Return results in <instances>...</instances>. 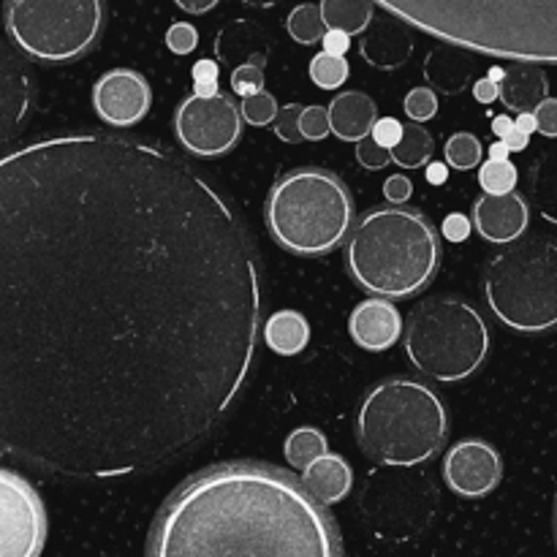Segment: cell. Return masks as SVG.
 Returning <instances> with one entry per match:
<instances>
[{
	"label": "cell",
	"instance_id": "ab89813d",
	"mask_svg": "<svg viewBox=\"0 0 557 557\" xmlns=\"http://www.w3.org/2000/svg\"><path fill=\"white\" fill-rule=\"evenodd\" d=\"M533 114H536L539 134L547 136V139H557V98H544Z\"/></svg>",
	"mask_w": 557,
	"mask_h": 557
},
{
	"label": "cell",
	"instance_id": "d4e9b609",
	"mask_svg": "<svg viewBox=\"0 0 557 557\" xmlns=\"http://www.w3.org/2000/svg\"><path fill=\"white\" fill-rule=\"evenodd\" d=\"M319 5L326 27L348 36H362L375 16L373 0H321Z\"/></svg>",
	"mask_w": 557,
	"mask_h": 557
},
{
	"label": "cell",
	"instance_id": "cb8c5ba5",
	"mask_svg": "<svg viewBox=\"0 0 557 557\" xmlns=\"http://www.w3.org/2000/svg\"><path fill=\"white\" fill-rule=\"evenodd\" d=\"M264 343L281 357L302 354L310 343V324L297 310H277L261 326Z\"/></svg>",
	"mask_w": 557,
	"mask_h": 557
},
{
	"label": "cell",
	"instance_id": "c3c4849f",
	"mask_svg": "<svg viewBox=\"0 0 557 557\" xmlns=\"http://www.w3.org/2000/svg\"><path fill=\"white\" fill-rule=\"evenodd\" d=\"M504 141H506V147H509L511 152H522L528 145H531V136H528L525 131H520V128H517V125H515V128H511L509 134L504 136Z\"/></svg>",
	"mask_w": 557,
	"mask_h": 557
},
{
	"label": "cell",
	"instance_id": "f35d334b",
	"mask_svg": "<svg viewBox=\"0 0 557 557\" xmlns=\"http://www.w3.org/2000/svg\"><path fill=\"white\" fill-rule=\"evenodd\" d=\"M166 47L174 54H190L199 47V30L190 22H174L166 30Z\"/></svg>",
	"mask_w": 557,
	"mask_h": 557
},
{
	"label": "cell",
	"instance_id": "52a82bcc",
	"mask_svg": "<svg viewBox=\"0 0 557 557\" xmlns=\"http://www.w3.org/2000/svg\"><path fill=\"white\" fill-rule=\"evenodd\" d=\"M406 354L424 379L457 384L471 379L487 359L490 326L466 299H428L408 319Z\"/></svg>",
	"mask_w": 557,
	"mask_h": 557
},
{
	"label": "cell",
	"instance_id": "30bf717a",
	"mask_svg": "<svg viewBox=\"0 0 557 557\" xmlns=\"http://www.w3.org/2000/svg\"><path fill=\"white\" fill-rule=\"evenodd\" d=\"M362 506L386 531L417 528L433 515L435 487L417 466H381L364 484Z\"/></svg>",
	"mask_w": 557,
	"mask_h": 557
},
{
	"label": "cell",
	"instance_id": "4316f807",
	"mask_svg": "<svg viewBox=\"0 0 557 557\" xmlns=\"http://www.w3.org/2000/svg\"><path fill=\"white\" fill-rule=\"evenodd\" d=\"M435 141L422 123H403V136L392 147V161L400 169H422L433 161Z\"/></svg>",
	"mask_w": 557,
	"mask_h": 557
},
{
	"label": "cell",
	"instance_id": "e0dca14e",
	"mask_svg": "<svg viewBox=\"0 0 557 557\" xmlns=\"http://www.w3.org/2000/svg\"><path fill=\"white\" fill-rule=\"evenodd\" d=\"M348 335L364 351H389L403 337L400 310L392 299H364L348 315Z\"/></svg>",
	"mask_w": 557,
	"mask_h": 557
},
{
	"label": "cell",
	"instance_id": "7dc6e473",
	"mask_svg": "<svg viewBox=\"0 0 557 557\" xmlns=\"http://www.w3.org/2000/svg\"><path fill=\"white\" fill-rule=\"evenodd\" d=\"M185 14H207V11L215 9L221 0H174Z\"/></svg>",
	"mask_w": 557,
	"mask_h": 557
},
{
	"label": "cell",
	"instance_id": "5b68a950",
	"mask_svg": "<svg viewBox=\"0 0 557 557\" xmlns=\"http://www.w3.org/2000/svg\"><path fill=\"white\" fill-rule=\"evenodd\" d=\"M446 435V406L417 379L381 381L359 403V446L379 466H422L444 449Z\"/></svg>",
	"mask_w": 557,
	"mask_h": 557
},
{
	"label": "cell",
	"instance_id": "8d00e7d4",
	"mask_svg": "<svg viewBox=\"0 0 557 557\" xmlns=\"http://www.w3.org/2000/svg\"><path fill=\"white\" fill-rule=\"evenodd\" d=\"M232 90L237 92L239 98L264 90V65L248 63V65H237V69H232Z\"/></svg>",
	"mask_w": 557,
	"mask_h": 557
},
{
	"label": "cell",
	"instance_id": "3957f363",
	"mask_svg": "<svg viewBox=\"0 0 557 557\" xmlns=\"http://www.w3.org/2000/svg\"><path fill=\"white\" fill-rule=\"evenodd\" d=\"M406 25L476 54L557 65V0H373Z\"/></svg>",
	"mask_w": 557,
	"mask_h": 557
},
{
	"label": "cell",
	"instance_id": "4fadbf2b",
	"mask_svg": "<svg viewBox=\"0 0 557 557\" xmlns=\"http://www.w3.org/2000/svg\"><path fill=\"white\" fill-rule=\"evenodd\" d=\"M150 82L134 69L107 71L92 87V109L112 128H131L150 112Z\"/></svg>",
	"mask_w": 557,
	"mask_h": 557
},
{
	"label": "cell",
	"instance_id": "8fae6325",
	"mask_svg": "<svg viewBox=\"0 0 557 557\" xmlns=\"http://www.w3.org/2000/svg\"><path fill=\"white\" fill-rule=\"evenodd\" d=\"M174 136L196 158L226 156L243 136V114L226 92L210 98L190 92L174 112Z\"/></svg>",
	"mask_w": 557,
	"mask_h": 557
},
{
	"label": "cell",
	"instance_id": "f907efd6",
	"mask_svg": "<svg viewBox=\"0 0 557 557\" xmlns=\"http://www.w3.org/2000/svg\"><path fill=\"white\" fill-rule=\"evenodd\" d=\"M515 125H517V128H520V131H525L528 136L536 134V131H539V125H536V114H533V112H522V114H517Z\"/></svg>",
	"mask_w": 557,
	"mask_h": 557
},
{
	"label": "cell",
	"instance_id": "f5cc1de1",
	"mask_svg": "<svg viewBox=\"0 0 557 557\" xmlns=\"http://www.w3.org/2000/svg\"><path fill=\"white\" fill-rule=\"evenodd\" d=\"M194 92L196 96H205V98H210V96H218V82H194Z\"/></svg>",
	"mask_w": 557,
	"mask_h": 557
},
{
	"label": "cell",
	"instance_id": "8992f818",
	"mask_svg": "<svg viewBox=\"0 0 557 557\" xmlns=\"http://www.w3.org/2000/svg\"><path fill=\"white\" fill-rule=\"evenodd\" d=\"M264 218L272 239L283 250L294 256H326L351 234V190L330 169H294L272 185Z\"/></svg>",
	"mask_w": 557,
	"mask_h": 557
},
{
	"label": "cell",
	"instance_id": "4dcf8cb0",
	"mask_svg": "<svg viewBox=\"0 0 557 557\" xmlns=\"http://www.w3.org/2000/svg\"><path fill=\"white\" fill-rule=\"evenodd\" d=\"M348 74H351V65L343 54L319 52L310 60V82H315L321 90H341L348 82Z\"/></svg>",
	"mask_w": 557,
	"mask_h": 557
},
{
	"label": "cell",
	"instance_id": "ba28073f",
	"mask_svg": "<svg viewBox=\"0 0 557 557\" xmlns=\"http://www.w3.org/2000/svg\"><path fill=\"white\" fill-rule=\"evenodd\" d=\"M484 297L495 319L522 335L557 326V243L528 239L495 256L484 270Z\"/></svg>",
	"mask_w": 557,
	"mask_h": 557
},
{
	"label": "cell",
	"instance_id": "d590c367",
	"mask_svg": "<svg viewBox=\"0 0 557 557\" xmlns=\"http://www.w3.org/2000/svg\"><path fill=\"white\" fill-rule=\"evenodd\" d=\"M357 163L368 172H379V169H386L392 163V150L379 145L373 136H364V139L357 141Z\"/></svg>",
	"mask_w": 557,
	"mask_h": 557
},
{
	"label": "cell",
	"instance_id": "816d5d0a",
	"mask_svg": "<svg viewBox=\"0 0 557 557\" xmlns=\"http://www.w3.org/2000/svg\"><path fill=\"white\" fill-rule=\"evenodd\" d=\"M511 128H515V120H511L509 114H498V117H493V131L498 139H504Z\"/></svg>",
	"mask_w": 557,
	"mask_h": 557
},
{
	"label": "cell",
	"instance_id": "db71d44e",
	"mask_svg": "<svg viewBox=\"0 0 557 557\" xmlns=\"http://www.w3.org/2000/svg\"><path fill=\"white\" fill-rule=\"evenodd\" d=\"M509 152L511 150L506 147L504 139H498L493 147H490V158H493V161H509Z\"/></svg>",
	"mask_w": 557,
	"mask_h": 557
},
{
	"label": "cell",
	"instance_id": "7402d4cb",
	"mask_svg": "<svg viewBox=\"0 0 557 557\" xmlns=\"http://www.w3.org/2000/svg\"><path fill=\"white\" fill-rule=\"evenodd\" d=\"M549 96L547 74L539 63H511L500 82V101L509 112H536L539 103Z\"/></svg>",
	"mask_w": 557,
	"mask_h": 557
},
{
	"label": "cell",
	"instance_id": "603a6c76",
	"mask_svg": "<svg viewBox=\"0 0 557 557\" xmlns=\"http://www.w3.org/2000/svg\"><path fill=\"white\" fill-rule=\"evenodd\" d=\"M302 484L319 504H341L354 487V471L341 455H321L302 471Z\"/></svg>",
	"mask_w": 557,
	"mask_h": 557
},
{
	"label": "cell",
	"instance_id": "484cf974",
	"mask_svg": "<svg viewBox=\"0 0 557 557\" xmlns=\"http://www.w3.org/2000/svg\"><path fill=\"white\" fill-rule=\"evenodd\" d=\"M531 201L544 221L557 226V147L544 152L531 169Z\"/></svg>",
	"mask_w": 557,
	"mask_h": 557
},
{
	"label": "cell",
	"instance_id": "2e32d148",
	"mask_svg": "<svg viewBox=\"0 0 557 557\" xmlns=\"http://www.w3.org/2000/svg\"><path fill=\"white\" fill-rule=\"evenodd\" d=\"M473 226L493 245L517 243L531 226V207H528L525 196H520L517 190L484 194L473 205Z\"/></svg>",
	"mask_w": 557,
	"mask_h": 557
},
{
	"label": "cell",
	"instance_id": "e575fe53",
	"mask_svg": "<svg viewBox=\"0 0 557 557\" xmlns=\"http://www.w3.org/2000/svg\"><path fill=\"white\" fill-rule=\"evenodd\" d=\"M299 131L305 141H321L332 134L330 107H302L299 114Z\"/></svg>",
	"mask_w": 557,
	"mask_h": 557
},
{
	"label": "cell",
	"instance_id": "44dd1931",
	"mask_svg": "<svg viewBox=\"0 0 557 557\" xmlns=\"http://www.w3.org/2000/svg\"><path fill=\"white\" fill-rule=\"evenodd\" d=\"M379 120V103L359 90H346L330 103V125L332 134L343 141L357 145L359 139L373 134V125Z\"/></svg>",
	"mask_w": 557,
	"mask_h": 557
},
{
	"label": "cell",
	"instance_id": "b9f144b4",
	"mask_svg": "<svg viewBox=\"0 0 557 557\" xmlns=\"http://www.w3.org/2000/svg\"><path fill=\"white\" fill-rule=\"evenodd\" d=\"M373 136L375 141H379V145H384V147H395L397 141H400V136H403V123L397 117H379L375 120V125H373Z\"/></svg>",
	"mask_w": 557,
	"mask_h": 557
},
{
	"label": "cell",
	"instance_id": "7a4b0ae2",
	"mask_svg": "<svg viewBox=\"0 0 557 557\" xmlns=\"http://www.w3.org/2000/svg\"><path fill=\"white\" fill-rule=\"evenodd\" d=\"M147 557H343V544L326 506L292 473L226 462L169 495Z\"/></svg>",
	"mask_w": 557,
	"mask_h": 557
},
{
	"label": "cell",
	"instance_id": "d6986e66",
	"mask_svg": "<svg viewBox=\"0 0 557 557\" xmlns=\"http://www.w3.org/2000/svg\"><path fill=\"white\" fill-rule=\"evenodd\" d=\"M270 36L253 20H234L223 25L215 36V58L223 65H267L270 60Z\"/></svg>",
	"mask_w": 557,
	"mask_h": 557
},
{
	"label": "cell",
	"instance_id": "74e56055",
	"mask_svg": "<svg viewBox=\"0 0 557 557\" xmlns=\"http://www.w3.org/2000/svg\"><path fill=\"white\" fill-rule=\"evenodd\" d=\"M299 114H302V107H299V103H288V107H283L281 112H277L275 123H272L277 139L286 141V145H299V141H305L302 131H299Z\"/></svg>",
	"mask_w": 557,
	"mask_h": 557
},
{
	"label": "cell",
	"instance_id": "1f68e13d",
	"mask_svg": "<svg viewBox=\"0 0 557 557\" xmlns=\"http://www.w3.org/2000/svg\"><path fill=\"white\" fill-rule=\"evenodd\" d=\"M517 180H520V172L511 161H487L479 166V185H482L487 194H511L517 188Z\"/></svg>",
	"mask_w": 557,
	"mask_h": 557
},
{
	"label": "cell",
	"instance_id": "277c9868",
	"mask_svg": "<svg viewBox=\"0 0 557 557\" xmlns=\"http://www.w3.org/2000/svg\"><path fill=\"white\" fill-rule=\"evenodd\" d=\"M441 256L438 228L411 207L364 212L346 239L348 275L359 288L384 299H408L428 288Z\"/></svg>",
	"mask_w": 557,
	"mask_h": 557
},
{
	"label": "cell",
	"instance_id": "ee69618b",
	"mask_svg": "<svg viewBox=\"0 0 557 557\" xmlns=\"http://www.w3.org/2000/svg\"><path fill=\"white\" fill-rule=\"evenodd\" d=\"M473 98L479 103H495L500 98V85L490 79V76H482V79L473 82Z\"/></svg>",
	"mask_w": 557,
	"mask_h": 557
},
{
	"label": "cell",
	"instance_id": "5bb4252c",
	"mask_svg": "<svg viewBox=\"0 0 557 557\" xmlns=\"http://www.w3.org/2000/svg\"><path fill=\"white\" fill-rule=\"evenodd\" d=\"M444 479L451 493L462 498H484L504 479V460L487 441H460L446 451Z\"/></svg>",
	"mask_w": 557,
	"mask_h": 557
},
{
	"label": "cell",
	"instance_id": "9a60e30c",
	"mask_svg": "<svg viewBox=\"0 0 557 557\" xmlns=\"http://www.w3.org/2000/svg\"><path fill=\"white\" fill-rule=\"evenodd\" d=\"M36 101V82L25 60L11 47L0 44V145L25 125Z\"/></svg>",
	"mask_w": 557,
	"mask_h": 557
},
{
	"label": "cell",
	"instance_id": "9f6ffc18",
	"mask_svg": "<svg viewBox=\"0 0 557 557\" xmlns=\"http://www.w3.org/2000/svg\"><path fill=\"white\" fill-rule=\"evenodd\" d=\"M504 74H506V69H498V65H495V69H490V79H493V82H498V85H500V82H504Z\"/></svg>",
	"mask_w": 557,
	"mask_h": 557
},
{
	"label": "cell",
	"instance_id": "6f0895ef",
	"mask_svg": "<svg viewBox=\"0 0 557 557\" xmlns=\"http://www.w3.org/2000/svg\"><path fill=\"white\" fill-rule=\"evenodd\" d=\"M555 539H557V506H555Z\"/></svg>",
	"mask_w": 557,
	"mask_h": 557
},
{
	"label": "cell",
	"instance_id": "836d02e7",
	"mask_svg": "<svg viewBox=\"0 0 557 557\" xmlns=\"http://www.w3.org/2000/svg\"><path fill=\"white\" fill-rule=\"evenodd\" d=\"M403 109H406L408 120L411 123H428L438 114V92L433 87H413L411 92L403 101Z\"/></svg>",
	"mask_w": 557,
	"mask_h": 557
},
{
	"label": "cell",
	"instance_id": "60d3db41",
	"mask_svg": "<svg viewBox=\"0 0 557 557\" xmlns=\"http://www.w3.org/2000/svg\"><path fill=\"white\" fill-rule=\"evenodd\" d=\"M384 196L389 205L403 207L413 196V183L406 177V174H392L384 183Z\"/></svg>",
	"mask_w": 557,
	"mask_h": 557
},
{
	"label": "cell",
	"instance_id": "7c38bea8",
	"mask_svg": "<svg viewBox=\"0 0 557 557\" xmlns=\"http://www.w3.org/2000/svg\"><path fill=\"white\" fill-rule=\"evenodd\" d=\"M47 542L41 495L20 473L0 468V557H38Z\"/></svg>",
	"mask_w": 557,
	"mask_h": 557
},
{
	"label": "cell",
	"instance_id": "ac0fdd59",
	"mask_svg": "<svg viewBox=\"0 0 557 557\" xmlns=\"http://www.w3.org/2000/svg\"><path fill=\"white\" fill-rule=\"evenodd\" d=\"M408 27L411 25L392 14L373 16L368 30L362 33V41H359V54H362L364 63L381 71H395L406 65L413 54V36Z\"/></svg>",
	"mask_w": 557,
	"mask_h": 557
},
{
	"label": "cell",
	"instance_id": "bcb514c9",
	"mask_svg": "<svg viewBox=\"0 0 557 557\" xmlns=\"http://www.w3.org/2000/svg\"><path fill=\"white\" fill-rule=\"evenodd\" d=\"M194 82H218V74H221V65L215 63V60H205L201 58L199 63L194 65Z\"/></svg>",
	"mask_w": 557,
	"mask_h": 557
},
{
	"label": "cell",
	"instance_id": "7bdbcfd3",
	"mask_svg": "<svg viewBox=\"0 0 557 557\" xmlns=\"http://www.w3.org/2000/svg\"><path fill=\"white\" fill-rule=\"evenodd\" d=\"M471 226L473 221H468L462 212H451V215H446L441 232H444V237L449 239V243H466V239L471 237Z\"/></svg>",
	"mask_w": 557,
	"mask_h": 557
},
{
	"label": "cell",
	"instance_id": "d6a6232c",
	"mask_svg": "<svg viewBox=\"0 0 557 557\" xmlns=\"http://www.w3.org/2000/svg\"><path fill=\"white\" fill-rule=\"evenodd\" d=\"M277 112H281V107H277L275 96H270L267 90L253 92V96H245L243 103H239V114H243V120L248 125H256V128H267V125L275 123Z\"/></svg>",
	"mask_w": 557,
	"mask_h": 557
},
{
	"label": "cell",
	"instance_id": "f1b7e54d",
	"mask_svg": "<svg viewBox=\"0 0 557 557\" xmlns=\"http://www.w3.org/2000/svg\"><path fill=\"white\" fill-rule=\"evenodd\" d=\"M286 30L297 44H302V47H313V44L324 41L330 27H326L324 16H321V5L299 3L297 9L288 14Z\"/></svg>",
	"mask_w": 557,
	"mask_h": 557
},
{
	"label": "cell",
	"instance_id": "6da1fadb",
	"mask_svg": "<svg viewBox=\"0 0 557 557\" xmlns=\"http://www.w3.org/2000/svg\"><path fill=\"white\" fill-rule=\"evenodd\" d=\"M261 272L237 207L177 152L52 134L0 152V457L123 479L237 406Z\"/></svg>",
	"mask_w": 557,
	"mask_h": 557
},
{
	"label": "cell",
	"instance_id": "11a10c76",
	"mask_svg": "<svg viewBox=\"0 0 557 557\" xmlns=\"http://www.w3.org/2000/svg\"><path fill=\"white\" fill-rule=\"evenodd\" d=\"M243 3L253 5V9H272V5L283 3V0H243Z\"/></svg>",
	"mask_w": 557,
	"mask_h": 557
},
{
	"label": "cell",
	"instance_id": "f6af8a7d",
	"mask_svg": "<svg viewBox=\"0 0 557 557\" xmlns=\"http://www.w3.org/2000/svg\"><path fill=\"white\" fill-rule=\"evenodd\" d=\"M324 52H330V54H343V58H346V52H348V47H351V36H348V33H343V30H326V36H324Z\"/></svg>",
	"mask_w": 557,
	"mask_h": 557
},
{
	"label": "cell",
	"instance_id": "ffe728a7",
	"mask_svg": "<svg viewBox=\"0 0 557 557\" xmlns=\"http://www.w3.org/2000/svg\"><path fill=\"white\" fill-rule=\"evenodd\" d=\"M422 74L424 82L441 96H460L473 82V60L468 58V49L441 41L424 58Z\"/></svg>",
	"mask_w": 557,
	"mask_h": 557
},
{
	"label": "cell",
	"instance_id": "681fc988",
	"mask_svg": "<svg viewBox=\"0 0 557 557\" xmlns=\"http://www.w3.org/2000/svg\"><path fill=\"white\" fill-rule=\"evenodd\" d=\"M428 180L433 185H444L449 180V163H441V161H430L428 163Z\"/></svg>",
	"mask_w": 557,
	"mask_h": 557
},
{
	"label": "cell",
	"instance_id": "83f0119b",
	"mask_svg": "<svg viewBox=\"0 0 557 557\" xmlns=\"http://www.w3.org/2000/svg\"><path fill=\"white\" fill-rule=\"evenodd\" d=\"M326 451H330L326 435L315 428H299L286 438V460L297 471H305L310 462H315Z\"/></svg>",
	"mask_w": 557,
	"mask_h": 557
},
{
	"label": "cell",
	"instance_id": "9c48e42d",
	"mask_svg": "<svg viewBox=\"0 0 557 557\" xmlns=\"http://www.w3.org/2000/svg\"><path fill=\"white\" fill-rule=\"evenodd\" d=\"M5 33L25 58L74 63L103 33V0H5Z\"/></svg>",
	"mask_w": 557,
	"mask_h": 557
},
{
	"label": "cell",
	"instance_id": "f546056e",
	"mask_svg": "<svg viewBox=\"0 0 557 557\" xmlns=\"http://www.w3.org/2000/svg\"><path fill=\"white\" fill-rule=\"evenodd\" d=\"M444 158L449 163V169L457 172H471L479 169L484 161V145L479 141V136L460 131V134H451L444 145Z\"/></svg>",
	"mask_w": 557,
	"mask_h": 557
}]
</instances>
